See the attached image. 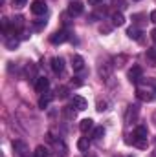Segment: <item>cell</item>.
Listing matches in <instances>:
<instances>
[{
  "mask_svg": "<svg viewBox=\"0 0 156 157\" xmlns=\"http://www.w3.org/2000/svg\"><path fill=\"white\" fill-rule=\"evenodd\" d=\"M116 6H119V9H125V7H127V6H125V2H123V0H119V2H117Z\"/></svg>",
  "mask_w": 156,
  "mask_h": 157,
  "instance_id": "obj_27",
  "label": "cell"
},
{
  "mask_svg": "<svg viewBox=\"0 0 156 157\" xmlns=\"http://www.w3.org/2000/svg\"><path fill=\"white\" fill-rule=\"evenodd\" d=\"M138 117V106H129V112H127V122H130V119Z\"/></svg>",
  "mask_w": 156,
  "mask_h": 157,
  "instance_id": "obj_18",
  "label": "cell"
},
{
  "mask_svg": "<svg viewBox=\"0 0 156 157\" xmlns=\"http://www.w3.org/2000/svg\"><path fill=\"white\" fill-rule=\"evenodd\" d=\"M147 135H149L147 128L145 126H138L134 130V133H132V144L138 146V148H147Z\"/></svg>",
  "mask_w": 156,
  "mask_h": 157,
  "instance_id": "obj_2",
  "label": "cell"
},
{
  "mask_svg": "<svg viewBox=\"0 0 156 157\" xmlns=\"http://www.w3.org/2000/svg\"><path fill=\"white\" fill-rule=\"evenodd\" d=\"M151 37H153V40L156 42V29H153V31H151Z\"/></svg>",
  "mask_w": 156,
  "mask_h": 157,
  "instance_id": "obj_30",
  "label": "cell"
},
{
  "mask_svg": "<svg viewBox=\"0 0 156 157\" xmlns=\"http://www.w3.org/2000/svg\"><path fill=\"white\" fill-rule=\"evenodd\" d=\"M57 97H59V99H66V97H68V88H66V86L57 88Z\"/></svg>",
  "mask_w": 156,
  "mask_h": 157,
  "instance_id": "obj_20",
  "label": "cell"
},
{
  "mask_svg": "<svg viewBox=\"0 0 156 157\" xmlns=\"http://www.w3.org/2000/svg\"><path fill=\"white\" fill-rule=\"evenodd\" d=\"M26 2L28 0H13V6L15 7H22V6H26Z\"/></svg>",
  "mask_w": 156,
  "mask_h": 157,
  "instance_id": "obj_23",
  "label": "cell"
},
{
  "mask_svg": "<svg viewBox=\"0 0 156 157\" xmlns=\"http://www.w3.org/2000/svg\"><path fill=\"white\" fill-rule=\"evenodd\" d=\"M140 35H142V31H140L138 28H129V29H127V37H129V39H132V40H140V39H142Z\"/></svg>",
  "mask_w": 156,
  "mask_h": 157,
  "instance_id": "obj_14",
  "label": "cell"
},
{
  "mask_svg": "<svg viewBox=\"0 0 156 157\" xmlns=\"http://www.w3.org/2000/svg\"><path fill=\"white\" fill-rule=\"evenodd\" d=\"M147 55H149L151 59H154V60H156V48H151V49L147 51Z\"/></svg>",
  "mask_w": 156,
  "mask_h": 157,
  "instance_id": "obj_25",
  "label": "cell"
},
{
  "mask_svg": "<svg viewBox=\"0 0 156 157\" xmlns=\"http://www.w3.org/2000/svg\"><path fill=\"white\" fill-rule=\"evenodd\" d=\"M81 84H83L81 80H72V86H81Z\"/></svg>",
  "mask_w": 156,
  "mask_h": 157,
  "instance_id": "obj_28",
  "label": "cell"
},
{
  "mask_svg": "<svg viewBox=\"0 0 156 157\" xmlns=\"http://www.w3.org/2000/svg\"><path fill=\"white\" fill-rule=\"evenodd\" d=\"M94 128V121L92 119H83L81 122H79V130L83 132V133H86L88 130H92Z\"/></svg>",
  "mask_w": 156,
  "mask_h": 157,
  "instance_id": "obj_13",
  "label": "cell"
},
{
  "mask_svg": "<svg viewBox=\"0 0 156 157\" xmlns=\"http://www.w3.org/2000/svg\"><path fill=\"white\" fill-rule=\"evenodd\" d=\"M107 106H109V104H107V101H99V102H97V112H105V110H107Z\"/></svg>",
  "mask_w": 156,
  "mask_h": 157,
  "instance_id": "obj_22",
  "label": "cell"
},
{
  "mask_svg": "<svg viewBox=\"0 0 156 157\" xmlns=\"http://www.w3.org/2000/svg\"><path fill=\"white\" fill-rule=\"evenodd\" d=\"M142 75H143V70H142L140 66H132V68L129 70V80H130V82H136V84H138V82L143 78Z\"/></svg>",
  "mask_w": 156,
  "mask_h": 157,
  "instance_id": "obj_5",
  "label": "cell"
},
{
  "mask_svg": "<svg viewBox=\"0 0 156 157\" xmlns=\"http://www.w3.org/2000/svg\"><path fill=\"white\" fill-rule=\"evenodd\" d=\"M51 70L55 73H63L64 71V59L63 57H53L51 59Z\"/></svg>",
  "mask_w": 156,
  "mask_h": 157,
  "instance_id": "obj_9",
  "label": "cell"
},
{
  "mask_svg": "<svg viewBox=\"0 0 156 157\" xmlns=\"http://www.w3.org/2000/svg\"><path fill=\"white\" fill-rule=\"evenodd\" d=\"M11 146H13V150H15L18 155H22V157L30 154V150H28V144H26L24 141H13V143H11Z\"/></svg>",
  "mask_w": 156,
  "mask_h": 157,
  "instance_id": "obj_7",
  "label": "cell"
},
{
  "mask_svg": "<svg viewBox=\"0 0 156 157\" xmlns=\"http://www.w3.org/2000/svg\"><path fill=\"white\" fill-rule=\"evenodd\" d=\"M72 68H74V71H81L84 68V59L81 55H74L72 57Z\"/></svg>",
  "mask_w": 156,
  "mask_h": 157,
  "instance_id": "obj_12",
  "label": "cell"
},
{
  "mask_svg": "<svg viewBox=\"0 0 156 157\" xmlns=\"http://www.w3.org/2000/svg\"><path fill=\"white\" fill-rule=\"evenodd\" d=\"M136 97L143 102H153L156 99V78H142L136 88Z\"/></svg>",
  "mask_w": 156,
  "mask_h": 157,
  "instance_id": "obj_1",
  "label": "cell"
},
{
  "mask_svg": "<svg viewBox=\"0 0 156 157\" xmlns=\"http://www.w3.org/2000/svg\"><path fill=\"white\" fill-rule=\"evenodd\" d=\"M125 24V17H123V13H114L112 15V26H123Z\"/></svg>",
  "mask_w": 156,
  "mask_h": 157,
  "instance_id": "obj_15",
  "label": "cell"
},
{
  "mask_svg": "<svg viewBox=\"0 0 156 157\" xmlns=\"http://www.w3.org/2000/svg\"><path fill=\"white\" fill-rule=\"evenodd\" d=\"M86 106H88V102H86L84 97H81V95H74V97H72V108H76L77 112L86 110Z\"/></svg>",
  "mask_w": 156,
  "mask_h": 157,
  "instance_id": "obj_6",
  "label": "cell"
},
{
  "mask_svg": "<svg viewBox=\"0 0 156 157\" xmlns=\"http://www.w3.org/2000/svg\"><path fill=\"white\" fill-rule=\"evenodd\" d=\"M17 46H18V40H17V39H11V40H7V42H6V48H7V49H15Z\"/></svg>",
  "mask_w": 156,
  "mask_h": 157,
  "instance_id": "obj_21",
  "label": "cell"
},
{
  "mask_svg": "<svg viewBox=\"0 0 156 157\" xmlns=\"http://www.w3.org/2000/svg\"><path fill=\"white\" fill-rule=\"evenodd\" d=\"M84 11V6H83V2H79V0H72L70 4H68V13L72 15V17H77Z\"/></svg>",
  "mask_w": 156,
  "mask_h": 157,
  "instance_id": "obj_3",
  "label": "cell"
},
{
  "mask_svg": "<svg viewBox=\"0 0 156 157\" xmlns=\"http://www.w3.org/2000/svg\"><path fill=\"white\" fill-rule=\"evenodd\" d=\"M105 135V128L103 126H97L96 130H94V133H92V139H101Z\"/></svg>",
  "mask_w": 156,
  "mask_h": 157,
  "instance_id": "obj_19",
  "label": "cell"
},
{
  "mask_svg": "<svg viewBox=\"0 0 156 157\" xmlns=\"http://www.w3.org/2000/svg\"><path fill=\"white\" fill-rule=\"evenodd\" d=\"M48 88H50V80L46 77H37L35 78V90H37V93H46L48 91Z\"/></svg>",
  "mask_w": 156,
  "mask_h": 157,
  "instance_id": "obj_4",
  "label": "cell"
},
{
  "mask_svg": "<svg viewBox=\"0 0 156 157\" xmlns=\"http://www.w3.org/2000/svg\"><path fill=\"white\" fill-rule=\"evenodd\" d=\"M30 9H31V13H33V15H44V13L48 11L46 4H44L42 0H35V2L31 4V7H30Z\"/></svg>",
  "mask_w": 156,
  "mask_h": 157,
  "instance_id": "obj_8",
  "label": "cell"
},
{
  "mask_svg": "<svg viewBox=\"0 0 156 157\" xmlns=\"http://www.w3.org/2000/svg\"><path fill=\"white\" fill-rule=\"evenodd\" d=\"M110 29H112L110 26H99V31L101 33H110Z\"/></svg>",
  "mask_w": 156,
  "mask_h": 157,
  "instance_id": "obj_24",
  "label": "cell"
},
{
  "mask_svg": "<svg viewBox=\"0 0 156 157\" xmlns=\"http://www.w3.org/2000/svg\"><path fill=\"white\" fill-rule=\"evenodd\" d=\"M101 0H88V4H92V6H96V4H99Z\"/></svg>",
  "mask_w": 156,
  "mask_h": 157,
  "instance_id": "obj_29",
  "label": "cell"
},
{
  "mask_svg": "<svg viewBox=\"0 0 156 157\" xmlns=\"http://www.w3.org/2000/svg\"><path fill=\"white\" fill-rule=\"evenodd\" d=\"M68 40V33L66 31H55L51 37H50V42L51 44H63V42H66Z\"/></svg>",
  "mask_w": 156,
  "mask_h": 157,
  "instance_id": "obj_10",
  "label": "cell"
},
{
  "mask_svg": "<svg viewBox=\"0 0 156 157\" xmlns=\"http://www.w3.org/2000/svg\"><path fill=\"white\" fill-rule=\"evenodd\" d=\"M149 18H151V22H154L156 24V9L154 11H151V17H149Z\"/></svg>",
  "mask_w": 156,
  "mask_h": 157,
  "instance_id": "obj_26",
  "label": "cell"
},
{
  "mask_svg": "<svg viewBox=\"0 0 156 157\" xmlns=\"http://www.w3.org/2000/svg\"><path fill=\"white\" fill-rule=\"evenodd\" d=\"M53 101V93H50V91H46V93H42L39 99V108L40 110H44V108H48V104Z\"/></svg>",
  "mask_w": 156,
  "mask_h": 157,
  "instance_id": "obj_11",
  "label": "cell"
},
{
  "mask_svg": "<svg viewBox=\"0 0 156 157\" xmlns=\"http://www.w3.org/2000/svg\"><path fill=\"white\" fill-rule=\"evenodd\" d=\"M77 148L81 152H86L88 148H90V141H88V137H81L77 141Z\"/></svg>",
  "mask_w": 156,
  "mask_h": 157,
  "instance_id": "obj_16",
  "label": "cell"
},
{
  "mask_svg": "<svg viewBox=\"0 0 156 157\" xmlns=\"http://www.w3.org/2000/svg\"><path fill=\"white\" fill-rule=\"evenodd\" d=\"M48 155H50V152H48L46 146H37L35 152H33V157H48Z\"/></svg>",
  "mask_w": 156,
  "mask_h": 157,
  "instance_id": "obj_17",
  "label": "cell"
}]
</instances>
